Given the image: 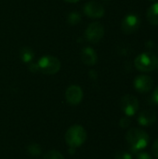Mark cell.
<instances>
[{"mask_svg": "<svg viewBox=\"0 0 158 159\" xmlns=\"http://www.w3.org/2000/svg\"><path fill=\"white\" fill-rule=\"evenodd\" d=\"M28 152L33 156H39L41 154V148L38 144H30L28 146Z\"/></svg>", "mask_w": 158, "mask_h": 159, "instance_id": "cell-17", "label": "cell"}, {"mask_svg": "<svg viewBox=\"0 0 158 159\" xmlns=\"http://www.w3.org/2000/svg\"><path fill=\"white\" fill-rule=\"evenodd\" d=\"M81 61L84 64L92 66L98 61V55L92 48L87 47L81 51Z\"/></svg>", "mask_w": 158, "mask_h": 159, "instance_id": "cell-12", "label": "cell"}, {"mask_svg": "<svg viewBox=\"0 0 158 159\" xmlns=\"http://www.w3.org/2000/svg\"><path fill=\"white\" fill-rule=\"evenodd\" d=\"M104 7L102 4L96 1H89L84 7V13L92 19H99L104 15Z\"/></svg>", "mask_w": 158, "mask_h": 159, "instance_id": "cell-10", "label": "cell"}, {"mask_svg": "<svg viewBox=\"0 0 158 159\" xmlns=\"http://www.w3.org/2000/svg\"><path fill=\"white\" fill-rule=\"evenodd\" d=\"M154 87L153 79L146 75H138L134 80V88L140 93H148Z\"/></svg>", "mask_w": 158, "mask_h": 159, "instance_id": "cell-8", "label": "cell"}, {"mask_svg": "<svg viewBox=\"0 0 158 159\" xmlns=\"http://www.w3.org/2000/svg\"><path fill=\"white\" fill-rule=\"evenodd\" d=\"M156 119H157V115L156 111L152 109H145L142 111L137 117V121L139 125L142 127H149L155 124Z\"/></svg>", "mask_w": 158, "mask_h": 159, "instance_id": "cell-11", "label": "cell"}, {"mask_svg": "<svg viewBox=\"0 0 158 159\" xmlns=\"http://www.w3.org/2000/svg\"><path fill=\"white\" fill-rule=\"evenodd\" d=\"M66 102L71 105H77L83 100V90L79 86L72 85L65 91Z\"/></svg>", "mask_w": 158, "mask_h": 159, "instance_id": "cell-9", "label": "cell"}, {"mask_svg": "<svg viewBox=\"0 0 158 159\" xmlns=\"http://www.w3.org/2000/svg\"><path fill=\"white\" fill-rule=\"evenodd\" d=\"M81 20V16L78 12H71L68 17H67V22L70 24V25H76L80 22Z\"/></svg>", "mask_w": 158, "mask_h": 159, "instance_id": "cell-15", "label": "cell"}, {"mask_svg": "<svg viewBox=\"0 0 158 159\" xmlns=\"http://www.w3.org/2000/svg\"><path fill=\"white\" fill-rule=\"evenodd\" d=\"M104 35V27L101 22L94 21L90 23L85 32L86 39L93 44L100 42Z\"/></svg>", "mask_w": 158, "mask_h": 159, "instance_id": "cell-6", "label": "cell"}, {"mask_svg": "<svg viewBox=\"0 0 158 159\" xmlns=\"http://www.w3.org/2000/svg\"><path fill=\"white\" fill-rule=\"evenodd\" d=\"M126 140L134 153H138L147 147L150 142L149 134L142 129L132 128L128 130L126 134Z\"/></svg>", "mask_w": 158, "mask_h": 159, "instance_id": "cell-1", "label": "cell"}, {"mask_svg": "<svg viewBox=\"0 0 158 159\" xmlns=\"http://www.w3.org/2000/svg\"><path fill=\"white\" fill-rule=\"evenodd\" d=\"M141 25V20L136 14H128L122 20L121 29L124 34H129L135 33Z\"/></svg>", "mask_w": 158, "mask_h": 159, "instance_id": "cell-7", "label": "cell"}, {"mask_svg": "<svg viewBox=\"0 0 158 159\" xmlns=\"http://www.w3.org/2000/svg\"><path fill=\"white\" fill-rule=\"evenodd\" d=\"M44 159H65L64 157L57 150H50L46 153Z\"/></svg>", "mask_w": 158, "mask_h": 159, "instance_id": "cell-16", "label": "cell"}, {"mask_svg": "<svg viewBox=\"0 0 158 159\" xmlns=\"http://www.w3.org/2000/svg\"><path fill=\"white\" fill-rule=\"evenodd\" d=\"M157 58L151 52H143L135 58L134 65L141 72H151L157 65Z\"/></svg>", "mask_w": 158, "mask_h": 159, "instance_id": "cell-3", "label": "cell"}, {"mask_svg": "<svg viewBox=\"0 0 158 159\" xmlns=\"http://www.w3.org/2000/svg\"><path fill=\"white\" fill-rule=\"evenodd\" d=\"M29 70L32 72V73H37V72H39V68H38V65H37V63H30V65H29Z\"/></svg>", "mask_w": 158, "mask_h": 159, "instance_id": "cell-22", "label": "cell"}, {"mask_svg": "<svg viewBox=\"0 0 158 159\" xmlns=\"http://www.w3.org/2000/svg\"><path fill=\"white\" fill-rule=\"evenodd\" d=\"M120 107L126 116L131 117L137 114L140 107V103L135 96L127 94L122 97L120 101Z\"/></svg>", "mask_w": 158, "mask_h": 159, "instance_id": "cell-5", "label": "cell"}, {"mask_svg": "<svg viewBox=\"0 0 158 159\" xmlns=\"http://www.w3.org/2000/svg\"><path fill=\"white\" fill-rule=\"evenodd\" d=\"M154 46H155V42H153V41H147L145 43V47L146 48H154Z\"/></svg>", "mask_w": 158, "mask_h": 159, "instance_id": "cell-24", "label": "cell"}, {"mask_svg": "<svg viewBox=\"0 0 158 159\" xmlns=\"http://www.w3.org/2000/svg\"><path fill=\"white\" fill-rule=\"evenodd\" d=\"M115 159H133V157L131 154L126 151H119L115 154Z\"/></svg>", "mask_w": 158, "mask_h": 159, "instance_id": "cell-18", "label": "cell"}, {"mask_svg": "<svg viewBox=\"0 0 158 159\" xmlns=\"http://www.w3.org/2000/svg\"><path fill=\"white\" fill-rule=\"evenodd\" d=\"M152 152L154 156L158 159V138L154 142V144L152 146Z\"/></svg>", "mask_w": 158, "mask_h": 159, "instance_id": "cell-21", "label": "cell"}, {"mask_svg": "<svg viewBox=\"0 0 158 159\" xmlns=\"http://www.w3.org/2000/svg\"><path fill=\"white\" fill-rule=\"evenodd\" d=\"M129 124H130V120H129V116H124V117H122V118L120 119V121H119V125H120V127L123 128V129H127V128L129 126Z\"/></svg>", "mask_w": 158, "mask_h": 159, "instance_id": "cell-19", "label": "cell"}, {"mask_svg": "<svg viewBox=\"0 0 158 159\" xmlns=\"http://www.w3.org/2000/svg\"><path fill=\"white\" fill-rule=\"evenodd\" d=\"M36 63L39 72L46 75H55L61 69V61L54 56H43Z\"/></svg>", "mask_w": 158, "mask_h": 159, "instance_id": "cell-4", "label": "cell"}, {"mask_svg": "<svg viewBox=\"0 0 158 159\" xmlns=\"http://www.w3.org/2000/svg\"><path fill=\"white\" fill-rule=\"evenodd\" d=\"M65 1H67V2H69V3H76V2H78V1H80V0H65Z\"/></svg>", "mask_w": 158, "mask_h": 159, "instance_id": "cell-25", "label": "cell"}, {"mask_svg": "<svg viewBox=\"0 0 158 159\" xmlns=\"http://www.w3.org/2000/svg\"><path fill=\"white\" fill-rule=\"evenodd\" d=\"M156 66H157V68H158V61H157V65H156Z\"/></svg>", "mask_w": 158, "mask_h": 159, "instance_id": "cell-27", "label": "cell"}, {"mask_svg": "<svg viewBox=\"0 0 158 159\" xmlns=\"http://www.w3.org/2000/svg\"><path fill=\"white\" fill-rule=\"evenodd\" d=\"M20 58L25 63H31L34 58V51L29 48H23L20 51Z\"/></svg>", "mask_w": 158, "mask_h": 159, "instance_id": "cell-14", "label": "cell"}, {"mask_svg": "<svg viewBox=\"0 0 158 159\" xmlns=\"http://www.w3.org/2000/svg\"><path fill=\"white\" fill-rule=\"evenodd\" d=\"M146 18L150 24L158 25V2L150 6L146 12Z\"/></svg>", "mask_w": 158, "mask_h": 159, "instance_id": "cell-13", "label": "cell"}, {"mask_svg": "<svg viewBox=\"0 0 158 159\" xmlns=\"http://www.w3.org/2000/svg\"><path fill=\"white\" fill-rule=\"evenodd\" d=\"M149 1H156V0H149Z\"/></svg>", "mask_w": 158, "mask_h": 159, "instance_id": "cell-26", "label": "cell"}, {"mask_svg": "<svg viewBox=\"0 0 158 159\" xmlns=\"http://www.w3.org/2000/svg\"><path fill=\"white\" fill-rule=\"evenodd\" d=\"M152 99H153V102L158 105V86L156 88V89L154 90V93L152 95Z\"/></svg>", "mask_w": 158, "mask_h": 159, "instance_id": "cell-23", "label": "cell"}, {"mask_svg": "<svg viewBox=\"0 0 158 159\" xmlns=\"http://www.w3.org/2000/svg\"><path fill=\"white\" fill-rule=\"evenodd\" d=\"M136 159H153V157L146 152H138L136 155Z\"/></svg>", "mask_w": 158, "mask_h": 159, "instance_id": "cell-20", "label": "cell"}, {"mask_svg": "<svg viewBox=\"0 0 158 159\" xmlns=\"http://www.w3.org/2000/svg\"><path fill=\"white\" fill-rule=\"evenodd\" d=\"M86 129L79 125H74L69 128L65 133V143L71 148L80 147L87 140Z\"/></svg>", "mask_w": 158, "mask_h": 159, "instance_id": "cell-2", "label": "cell"}]
</instances>
